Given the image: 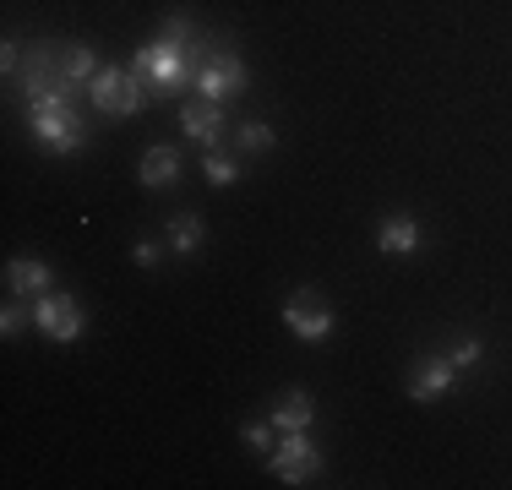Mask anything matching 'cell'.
Listing matches in <instances>:
<instances>
[{"instance_id":"14","label":"cell","mask_w":512,"mask_h":490,"mask_svg":"<svg viewBox=\"0 0 512 490\" xmlns=\"http://www.w3.org/2000/svg\"><path fill=\"white\" fill-rule=\"evenodd\" d=\"M60 71H66L77 88H88L93 77H99V60H93V49H82V44H71V49H60Z\"/></svg>"},{"instance_id":"10","label":"cell","mask_w":512,"mask_h":490,"mask_svg":"<svg viewBox=\"0 0 512 490\" xmlns=\"http://www.w3.org/2000/svg\"><path fill=\"white\" fill-rule=\"evenodd\" d=\"M180 126H186L197 142L213 147V142H218V131H224V109H218L213 98H197V104H186V109H180Z\"/></svg>"},{"instance_id":"2","label":"cell","mask_w":512,"mask_h":490,"mask_svg":"<svg viewBox=\"0 0 512 490\" xmlns=\"http://www.w3.org/2000/svg\"><path fill=\"white\" fill-rule=\"evenodd\" d=\"M131 71H137L142 82L153 88V98H164V93H175L180 82H186V71H191V60H186V44H142L137 55H131Z\"/></svg>"},{"instance_id":"19","label":"cell","mask_w":512,"mask_h":490,"mask_svg":"<svg viewBox=\"0 0 512 490\" xmlns=\"http://www.w3.org/2000/svg\"><path fill=\"white\" fill-rule=\"evenodd\" d=\"M273 420H267V425H246V447H256V452H267V447H273Z\"/></svg>"},{"instance_id":"21","label":"cell","mask_w":512,"mask_h":490,"mask_svg":"<svg viewBox=\"0 0 512 490\" xmlns=\"http://www.w3.org/2000/svg\"><path fill=\"white\" fill-rule=\"evenodd\" d=\"M474 360H480V343H458V349H453V365H474Z\"/></svg>"},{"instance_id":"17","label":"cell","mask_w":512,"mask_h":490,"mask_svg":"<svg viewBox=\"0 0 512 490\" xmlns=\"http://www.w3.org/2000/svg\"><path fill=\"white\" fill-rule=\"evenodd\" d=\"M235 142H240V153H267V147H273V126H262V120H246Z\"/></svg>"},{"instance_id":"4","label":"cell","mask_w":512,"mask_h":490,"mask_svg":"<svg viewBox=\"0 0 512 490\" xmlns=\"http://www.w3.org/2000/svg\"><path fill=\"white\" fill-rule=\"evenodd\" d=\"M267 469H273L284 485H306L311 474L322 469V452L306 441V431H295V436H284L273 452H267Z\"/></svg>"},{"instance_id":"18","label":"cell","mask_w":512,"mask_h":490,"mask_svg":"<svg viewBox=\"0 0 512 490\" xmlns=\"http://www.w3.org/2000/svg\"><path fill=\"white\" fill-rule=\"evenodd\" d=\"M202 175L213 180V186H235V175H240V169H235V158H224V153H207V158H202Z\"/></svg>"},{"instance_id":"8","label":"cell","mask_w":512,"mask_h":490,"mask_svg":"<svg viewBox=\"0 0 512 490\" xmlns=\"http://www.w3.org/2000/svg\"><path fill=\"white\" fill-rule=\"evenodd\" d=\"M453 371H458L453 360H420V365H414V376H409V398L436 403L447 387H453Z\"/></svg>"},{"instance_id":"16","label":"cell","mask_w":512,"mask_h":490,"mask_svg":"<svg viewBox=\"0 0 512 490\" xmlns=\"http://www.w3.org/2000/svg\"><path fill=\"white\" fill-rule=\"evenodd\" d=\"M28 322H39V305H28V300L17 294V300L6 305V316H0V333H6V338H17Z\"/></svg>"},{"instance_id":"1","label":"cell","mask_w":512,"mask_h":490,"mask_svg":"<svg viewBox=\"0 0 512 490\" xmlns=\"http://www.w3.org/2000/svg\"><path fill=\"white\" fill-rule=\"evenodd\" d=\"M88 98H93V109H104V115H137V109L153 98V88L137 77V71L99 66V77L88 82Z\"/></svg>"},{"instance_id":"11","label":"cell","mask_w":512,"mask_h":490,"mask_svg":"<svg viewBox=\"0 0 512 490\" xmlns=\"http://www.w3.org/2000/svg\"><path fill=\"white\" fill-rule=\"evenodd\" d=\"M376 245H382V251H393V256H409L414 245H420V224H414L409 213L382 218V229H376Z\"/></svg>"},{"instance_id":"15","label":"cell","mask_w":512,"mask_h":490,"mask_svg":"<svg viewBox=\"0 0 512 490\" xmlns=\"http://www.w3.org/2000/svg\"><path fill=\"white\" fill-rule=\"evenodd\" d=\"M202 235H207V229H202V218H191V213H180L175 224H169V240H175V251H197Z\"/></svg>"},{"instance_id":"3","label":"cell","mask_w":512,"mask_h":490,"mask_svg":"<svg viewBox=\"0 0 512 490\" xmlns=\"http://www.w3.org/2000/svg\"><path fill=\"white\" fill-rule=\"evenodd\" d=\"M28 126L50 153H77L82 147V120L71 104H50V109H28Z\"/></svg>"},{"instance_id":"12","label":"cell","mask_w":512,"mask_h":490,"mask_svg":"<svg viewBox=\"0 0 512 490\" xmlns=\"http://www.w3.org/2000/svg\"><path fill=\"white\" fill-rule=\"evenodd\" d=\"M273 431H278V436L311 431V398H306V392H289V398L273 403Z\"/></svg>"},{"instance_id":"6","label":"cell","mask_w":512,"mask_h":490,"mask_svg":"<svg viewBox=\"0 0 512 490\" xmlns=\"http://www.w3.org/2000/svg\"><path fill=\"white\" fill-rule=\"evenodd\" d=\"M197 88L202 98H213V104H224V98H235L246 88V66H240V55H229V49H218L213 60L197 71Z\"/></svg>"},{"instance_id":"7","label":"cell","mask_w":512,"mask_h":490,"mask_svg":"<svg viewBox=\"0 0 512 490\" xmlns=\"http://www.w3.org/2000/svg\"><path fill=\"white\" fill-rule=\"evenodd\" d=\"M284 322H289V333H295V338H311V343H322L327 333H333V311H327L311 289H300L295 300L284 305Z\"/></svg>"},{"instance_id":"9","label":"cell","mask_w":512,"mask_h":490,"mask_svg":"<svg viewBox=\"0 0 512 490\" xmlns=\"http://www.w3.org/2000/svg\"><path fill=\"white\" fill-rule=\"evenodd\" d=\"M6 289L11 294H33V300H39V294H50V267L33 262V256H11V262H6Z\"/></svg>"},{"instance_id":"22","label":"cell","mask_w":512,"mask_h":490,"mask_svg":"<svg viewBox=\"0 0 512 490\" xmlns=\"http://www.w3.org/2000/svg\"><path fill=\"white\" fill-rule=\"evenodd\" d=\"M153 262H158V245L142 240V245H137V267H153Z\"/></svg>"},{"instance_id":"20","label":"cell","mask_w":512,"mask_h":490,"mask_svg":"<svg viewBox=\"0 0 512 490\" xmlns=\"http://www.w3.org/2000/svg\"><path fill=\"white\" fill-rule=\"evenodd\" d=\"M158 39H164V44H186V39H191V22H186V17H169Z\"/></svg>"},{"instance_id":"5","label":"cell","mask_w":512,"mask_h":490,"mask_svg":"<svg viewBox=\"0 0 512 490\" xmlns=\"http://www.w3.org/2000/svg\"><path fill=\"white\" fill-rule=\"evenodd\" d=\"M33 305H39V322L33 327H39L44 338H55V343H77L82 338V305L71 300V294H39Z\"/></svg>"},{"instance_id":"13","label":"cell","mask_w":512,"mask_h":490,"mask_svg":"<svg viewBox=\"0 0 512 490\" xmlns=\"http://www.w3.org/2000/svg\"><path fill=\"white\" fill-rule=\"evenodd\" d=\"M175 175H180V153H175V147H148V153H142V186H148V191L175 186Z\"/></svg>"}]
</instances>
